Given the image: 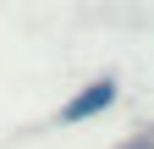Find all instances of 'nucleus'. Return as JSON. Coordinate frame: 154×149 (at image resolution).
Masks as SVG:
<instances>
[{"label":"nucleus","mask_w":154,"mask_h":149,"mask_svg":"<svg viewBox=\"0 0 154 149\" xmlns=\"http://www.w3.org/2000/svg\"><path fill=\"white\" fill-rule=\"evenodd\" d=\"M110 105H116V78H94L83 94H72V100L61 105V122H66V127H77V122L99 116V110H110Z\"/></svg>","instance_id":"f257e3e1"},{"label":"nucleus","mask_w":154,"mask_h":149,"mask_svg":"<svg viewBox=\"0 0 154 149\" xmlns=\"http://www.w3.org/2000/svg\"><path fill=\"white\" fill-rule=\"evenodd\" d=\"M127 149H154V138H132V144H127Z\"/></svg>","instance_id":"f03ea898"}]
</instances>
